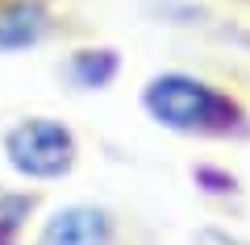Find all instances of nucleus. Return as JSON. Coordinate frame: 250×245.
<instances>
[{
    "instance_id": "nucleus-1",
    "label": "nucleus",
    "mask_w": 250,
    "mask_h": 245,
    "mask_svg": "<svg viewBox=\"0 0 250 245\" xmlns=\"http://www.w3.org/2000/svg\"><path fill=\"white\" fill-rule=\"evenodd\" d=\"M138 104L159 129L192 141H246L250 104L233 88L196 71H154L138 92Z\"/></svg>"
},
{
    "instance_id": "nucleus-2",
    "label": "nucleus",
    "mask_w": 250,
    "mask_h": 245,
    "mask_svg": "<svg viewBox=\"0 0 250 245\" xmlns=\"http://www.w3.org/2000/svg\"><path fill=\"white\" fill-rule=\"evenodd\" d=\"M0 154L25 183H59L80 167V133L59 116L29 113L0 133Z\"/></svg>"
},
{
    "instance_id": "nucleus-3",
    "label": "nucleus",
    "mask_w": 250,
    "mask_h": 245,
    "mask_svg": "<svg viewBox=\"0 0 250 245\" xmlns=\"http://www.w3.org/2000/svg\"><path fill=\"white\" fill-rule=\"evenodd\" d=\"M71 34L67 0H0V54H29Z\"/></svg>"
},
{
    "instance_id": "nucleus-4",
    "label": "nucleus",
    "mask_w": 250,
    "mask_h": 245,
    "mask_svg": "<svg viewBox=\"0 0 250 245\" xmlns=\"http://www.w3.org/2000/svg\"><path fill=\"white\" fill-rule=\"evenodd\" d=\"M34 245H125V225L104 204H62L38 225Z\"/></svg>"
},
{
    "instance_id": "nucleus-5",
    "label": "nucleus",
    "mask_w": 250,
    "mask_h": 245,
    "mask_svg": "<svg viewBox=\"0 0 250 245\" xmlns=\"http://www.w3.org/2000/svg\"><path fill=\"white\" fill-rule=\"evenodd\" d=\"M121 50L117 46H100V42H92V46H75L67 58H62V79L71 83V88H80V92H100V88H108L117 75H121Z\"/></svg>"
},
{
    "instance_id": "nucleus-6",
    "label": "nucleus",
    "mask_w": 250,
    "mask_h": 245,
    "mask_svg": "<svg viewBox=\"0 0 250 245\" xmlns=\"http://www.w3.org/2000/svg\"><path fill=\"white\" fill-rule=\"evenodd\" d=\"M38 212H42V195L34 187L0 183V245H21Z\"/></svg>"
},
{
    "instance_id": "nucleus-7",
    "label": "nucleus",
    "mask_w": 250,
    "mask_h": 245,
    "mask_svg": "<svg viewBox=\"0 0 250 245\" xmlns=\"http://www.w3.org/2000/svg\"><path fill=\"white\" fill-rule=\"evenodd\" d=\"M188 245H250V237L229 233V228H221V225H205V228L192 233V241H188Z\"/></svg>"
}]
</instances>
